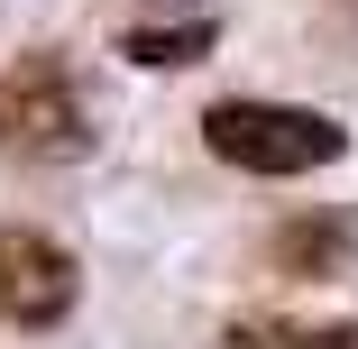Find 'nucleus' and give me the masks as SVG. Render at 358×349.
<instances>
[{
    "instance_id": "20e7f679",
    "label": "nucleus",
    "mask_w": 358,
    "mask_h": 349,
    "mask_svg": "<svg viewBox=\"0 0 358 349\" xmlns=\"http://www.w3.org/2000/svg\"><path fill=\"white\" fill-rule=\"evenodd\" d=\"M349 248H358V230H349L340 212H294V221L266 230V266H275V276H340Z\"/></svg>"
},
{
    "instance_id": "39448f33",
    "label": "nucleus",
    "mask_w": 358,
    "mask_h": 349,
    "mask_svg": "<svg viewBox=\"0 0 358 349\" xmlns=\"http://www.w3.org/2000/svg\"><path fill=\"white\" fill-rule=\"evenodd\" d=\"M211 46H221V28H211V19H175V28H129V37H120V55H129V64H157V74H175V64H202Z\"/></svg>"
},
{
    "instance_id": "423d86ee",
    "label": "nucleus",
    "mask_w": 358,
    "mask_h": 349,
    "mask_svg": "<svg viewBox=\"0 0 358 349\" xmlns=\"http://www.w3.org/2000/svg\"><path fill=\"white\" fill-rule=\"evenodd\" d=\"M230 349H313V331L275 322V313H248V322H230Z\"/></svg>"
},
{
    "instance_id": "0eeeda50",
    "label": "nucleus",
    "mask_w": 358,
    "mask_h": 349,
    "mask_svg": "<svg viewBox=\"0 0 358 349\" xmlns=\"http://www.w3.org/2000/svg\"><path fill=\"white\" fill-rule=\"evenodd\" d=\"M313 349H358V322H331V331H313Z\"/></svg>"
},
{
    "instance_id": "7ed1b4c3",
    "label": "nucleus",
    "mask_w": 358,
    "mask_h": 349,
    "mask_svg": "<svg viewBox=\"0 0 358 349\" xmlns=\"http://www.w3.org/2000/svg\"><path fill=\"white\" fill-rule=\"evenodd\" d=\"M83 294V266L46 230H0V322L10 331H55Z\"/></svg>"
},
{
    "instance_id": "f257e3e1",
    "label": "nucleus",
    "mask_w": 358,
    "mask_h": 349,
    "mask_svg": "<svg viewBox=\"0 0 358 349\" xmlns=\"http://www.w3.org/2000/svg\"><path fill=\"white\" fill-rule=\"evenodd\" d=\"M202 148L239 166V175H313L349 148V129L331 111H303V101H211L202 111Z\"/></svg>"
},
{
    "instance_id": "f03ea898",
    "label": "nucleus",
    "mask_w": 358,
    "mask_h": 349,
    "mask_svg": "<svg viewBox=\"0 0 358 349\" xmlns=\"http://www.w3.org/2000/svg\"><path fill=\"white\" fill-rule=\"evenodd\" d=\"M92 148V111H83V83L55 46H28L10 74H0V157L19 166H64Z\"/></svg>"
},
{
    "instance_id": "6e6552de",
    "label": "nucleus",
    "mask_w": 358,
    "mask_h": 349,
    "mask_svg": "<svg viewBox=\"0 0 358 349\" xmlns=\"http://www.w3.org/2000/svg\"><path fill=\"white\" fill-rule=\"evenodd\" d=\"M175 10H184V0H175Z\"/></svg>"
}]
</instances>
